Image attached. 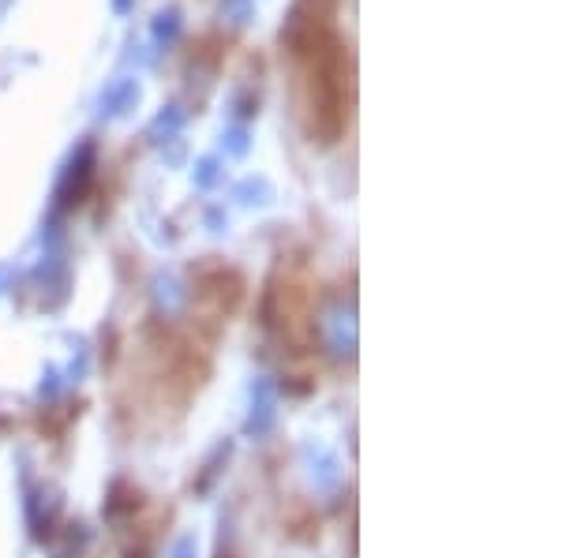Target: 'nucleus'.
Returning <instances> with one entry per match:
<instances>
[{"label": "nucleus", "instance_id": "nucleus-1", "mask_svg": "<svg viewBox=\"0 0 562 558\" xmlns=\"http://www.w3.org/2000/svg\"><path fill=\"white\" fill-rule=\"evenodd\" d=\"M289 98L296 124L319 147L346 139L357 102V65L341 31V0H293L281 26Z\"/></svg>", "mask_w": 562, "mask_h": 558}]
</instances>
